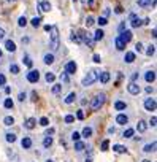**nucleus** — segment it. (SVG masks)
<instances>
[{"label":"nucleus","mask_w":157,"mask_h":162,"mask_svg":"<svg viewBox=\"0 0 157 162\" xmlns=\"http://www.w3.org/2000/svg\"><path fill=\"white\" fill-rule=\"evenodd\" d=\"M49 48H51L52 51H57V50H59V30H57V27H51Z\"/></svg>","instance_id":"nucleus-1"},{"label":"nucleus","mask_w":157,"mask_h":162,"mask_svg":"<svg viewBox=\"0 0 157 162\" xmlns=\"http://www.w3.org/2000/svg\"><path fill=\"white\" fill-rule=\"evenodd\" d=\"M98 75H100V73H98L97 70H91V72L87 73V76L83 80V86H91L92 83H95V81L98 80Z\"/></svg>","instance_id":"nucleus-2"},{"label":"nucleus","mask_w":157,"mask_h":162,"mask_svg":"<svg viewBox=\"0 0 157 162\" xmlns=\"http://www.w3.org/2000/svg\"><path fill=\"white\" fill-rule=\"evenodd\" d=\"M105 103V94H98L94 100H92V103H91V108L94 110V111H97V110H100V107Z\"/></svg>","instance_id":"nucleus-3"},{"label":"nucleus","mask_w":157,"mask_h":162,"mask_svg":"<svg viewBox=\"0 0 157 162\" xmlns=\"http://www.w3.org/2000/svg\"><path fill=\"white\" fill-rule=\"evenodd\" d=\"M38 80H40V72L38 70H30L27 73V81L29 83H37Z\"/></svg>","instance_id":"nucleus-4"},{"label":"nucleus","mask_w":157,"mask_h":162,"mask_svg":"<svg viewBox=\"0 0 157 162\" xmlns=\"http://www.w3.org/2000/svg\"><path fill=\"white\" fill-rule=\"evenodd\" d=\"M127 89H128V92H130V94H133V96H137V94H140V86L133 81V83H130L128 86H127Z\"/></svg>","instance_id":"nucleus-5"},{"label":"nucleus","mask_w":157,"mask_h":162,"mask_svg":"<svg viewBox=\"0 0 157 162\" xmlns=\"http://www.w3.org/2000/svg\"><path fill=\"white\" fill-rule=\"evenodd\" d=\"M132 37H133V34L130 32V30H125V32H121V35H119V38L124 41V43H128L130 40H132Z\"/></svg>","instance_id":"nucleus-6"},{"label":"nucleus","mask_w":157,"mask_h":162,"mask_svg":"<svg viewBox=\"0 0 157 162\" xmlns=\"http://www.w3.org/2000/svg\"><path fill=\"white\" fill-rule=\"evenodd\" d=\"M76 68H78V67H76L75 62H68V64L65 65V73H67V75H73V73L76 72Z\"/></svg>","instance_id":"nucleus-7"},{"label":"nucleus","mask_w":157,"mask_h":162,"mask_svg":"<svg viewBox=\"0 0 157 162\" xmlns=\"http://www.w3.org/2000/svg\"><path fill=\"white\" fill-rule=\"evenodd\" d=\"M144 108L148 111H154L155 110V100L154 99H146L144 100Z\"/></svg>","instance_id":"nucleus-8"},{"label":"nucleus","mask_w":157,"mask_h":162,"mask_svg":"<svg viewBox=\"0 0 157 162\" xmlns=\"http://www.w3.org/2000/svg\"><path fill=\"white\" fill-rule=\"evenodd\" d=\"M130 24H132V27H140L143 22L140 21V18H137V14H130Z\"/></svg>","instance_id":"nucleus-9"},{"label":"nucleus","mask_w":157,"mask_h":162,"mask_svg":"<svg viewBox=\"0 0 157 162\" xmlns=\"http://www.w3.org/2000/svg\"><path fill=\"white\" fill-rule=\"evenodd\" d=\"M21 145H22V148H24V149L32 148V138H30V137H24V138H22V142H21Z\"/></svg>","instance_id":"nucleus-10"},{"label":"nucleus","mask_w":157,"mask_h":162,"mask_svg":"<svg viewBox=\"0 0 157 162\" xmlns=\"http://www.w3.org/2000/svg\"><path fill=\"white\" fill-rule=\"evenodd\" d=\"M35 124H37V119H35V118H29V119H25V123H24L25 129H29V130H32V129L35 127Z\"/></svg>","instance_id":"nucleus-11"},{"label":"nucleus","mask_w":157,"mask_h":162,"mask_svg":"<svg viewBox=\"0 0 157 162\" xmlns=\"http://www.w3.org/2000/svg\"><path fill=\"white\" fill-rule=\"evenodd\" d=\"M38 8H40V11H44V13H46V11L51 10V3H49V2H44V0H43V2L38 3Z\"/></svg>","instance_id":"nucleus-12"},{"label":"nucleus","mask_w":157,"mask_h":162,"mask_svg":"<svg viewBox=\"0 0 157 162\" xmlns=\"http://www.w3.org/2000/svg\"><path fill=\"white\" fill-rule=\"evenodd\" d=\"M98 80H100L103 84H107V83L110 81V73H108V72H102V73L98 75Z\"/></svg>","instance_id":"nucleus-13"},{"label":"nucleus","mask_w":157,"mask_h":162,"mask_svg":"<svg viewBox=\"0 0 157 162\" xmlns=\"http://www.w3.org/2000/svg\"><path fill=\"white\" fill-rule=\"evenodd\" d=\"M5 48H7L10 53H14V51H16V44H14V41L7 40V41H5Z\"/></svg>","instance_id":"nucleus-14"},{"label":"nucleus","mask_w":157,"mask_h":162,"mask_svg":"<svg viewBox=\"0 0 157 162\" xmlns=\"http://www.w3.org/2000/svg\"><path fill=\"white\" fill-rule=\"evenodd\" d=\"M116 123L118 124H127L128 123V118H127V114H118V118H116Z\"/></svg>","instance_id":"nucleus-15"},{"label":"nucleus","mask_w":157,"mask_h":162,"mask_svg":"<svg viewBox=\"0 0 157 162\" xmlns=\"http://www.w3.org/2000/svg\"><path fill=\"white\" fill-rule=\"evenodd\" d=\"M114 43H116V48H118L119 51H124V50H125V43H124V41H122L119 37L114 40Z\"/></svg>","instance_id":"nucleus-16"},{"label":"nucleus","mask_w":157,"mask_h":162,"mask_svg":"<svg viewBox=\"0 0 157 162\" xmlns=\"http://www.w3.org/2000/svg\"><path fill=\"white\" fill-rule=\"evenodd\" d=\"M146 129H148V124H146V121H140L138 124H137V130L138 132H146Z\"/></svg>","instance_id":"nucleus-17"},{"label":"nucleus","mask_w":157,"mask_h":162,"mask_svg":"<svg viewBox=\"0 0 157 162\" xmlns=\"http://www.w3.org/2000/svg\"><path fill=\"white\" fill-rule=\"evenodd\" d=\"M113 151H114V153L122 154V153H127V148H125V146H122V145H113Z\"/></svg>","instance_id":"nucleus-18"},{"label":"nucleus","mask_w":157,"mask_h":162,"mask_svg":"<svg viewBox=\"0 0 157 162\" xmlns=\"http://www.w3.org/2000/svg\"><path fill=\"white\" fill-rule=\"evenodd\" d=\"M51 145H52V137H51V135H46L44 140H43V146H44V148H49Z\"/></svg>","instance_id":"nucleus-19"},{"label":"nucleus","mask_w":157,"mask_h":162,"mask_svg":"<svg viewBox=\"0 0 157 162\" xmlns=\"http://www.w3.org/2000/svg\"><path fill=\"white\" fill-rule=\"evenodd\" d=\"M127 64H132L133 60H135V53H127L125 54V59H124Z\"/></svg>","instance_id":"nucleus-20"},{"label":"nucleus","mask_w":157,"mask_h":162,"mask_svg":"<svg viewBox=\"0 0 157 162\" xmlns=\"http://www.w3.org/2000/svg\"><path fill=\"white\" fill-rule=\"evenodd\" d=\"M154 149H155V142H152V143H149V145H146V146L143 148L144 153H151V151H154Z\"/></svg>","instance_id":"nucleus-21"},{"label":"nucleus","mask_w":157,"mask_h":162,"mask_svg":"<svg viewBox=\"0 0 157 162\" xmlns=\"http://www.w3.org/2000/svg\"><path fill=\"white\" fill-rule=\"evenodd\" d=\"M84 148H86V145H84L83 142H80V140L75 142V149H76V151H83Z\"/></svg>","instance_id":"nucleus-22"},{"label":"nucleus","mask_w":157,"mask_h":162,"mask_svg":"<svg viewBox=\"0 0 157 162\" xmlns=\"http://www.w3.org/2000/svg\"><path fill=\"white\" fill-rule=\"evenodd\" d=\"M52 62H54V54H49V53H48V54L44 56V64L49 65V64H52Z\"/></svg>","instance_id":"nucleus-23"},{"label":"nucleus","mask_w":157,"mask_h":162,"mask_svg":"<svg viewBox=\"0 0 157 162\" xmlns=\"http://www.w3.org/2000/svg\"><path fill=\"white\" fill-rule=\"evenodd\" d=\"M144 78H146V81H148V83H152V81L155 80V73H154V72H148Z\"/></svg>","instance_id":"nucleus-24"},{"label":"nucleus","mask_w":157,"mask_h":162,"mask_svg":"<svg viewBox=\"0 0 157 162\" xmlns=\"http://www.w3.org/2000/svg\"><path fill=\"white\" fill-rule=\"evenodd\" d=\"M125 107H127V105H125V103H124V102H121V100H119V102H116V103H114V108H116V110H118V111H122V110H125Z\"/></svg>","instance_id":"nucleus-25"},{"label":"nucleus","mask_w":157,"mask_h":162,"mask_svg":"<svg viewBox=\"0 0 157 162\" xmlns=\"http://www.w3.org/2000/svg\"><path fill=\"white\" fill-rule=\"evenodd\" d=\"M133 133H135V130H133V129H125V130H124V138H130V137H133Z\"/></svg>","instance_id":"nucleus-26"},{"label":"nucleus","mask_w":157,"mask_h":162,"mask_svg":"<svg viewBox=\"0 0 157 162\" xmlns=\"http://www.w3.org/2000/svg\"><path fill=\"white\" fill-rule=\"evenodd\" d=\"M103 35H105V34H103V30H100V29H98V30L95 32V35H94V40H95V41H100V40L103 38Z\"/></svg>","instance_id":"nucleus-27"},{"label":"nucleus","mask_w":157,"mask_h":162,"mask_svg":"<svg viewBox=\"0 0 157 162\" xmlns=\"http://www.w3.org/2000/svg\"><path fill=\"white\" fill-rule=\"evenodd\" d=\"M3 124H5V126H13V124H14V118H13V116H7V118L3 119Z\"/></svg>","instance_id":"nucleus-28"},{"label":"nucleus","mask_w":157,"mask_h":162,"mask_svg":"<svg viewBox=\"0 0 157 162\" xmlns=\"http://www.w3.org/2000/svg\"><path fill=\"white\" fill-rule=\"evenodd\" d=\"M75 99H76L75 92H71V94H68V96H67V99H65V103H73V102H75Z\"/></svg>","instance_id":"nucleus-29"},{"label":"nucleus","mask_w":157,"mask_h":162,"mask_svg":"<svg viewBox=\"0 0 157 162\" xmlns=\"http://www.w3.org/2000/svg\"><path fill=\"white\" fill-rule=\"evenodd\" d=\"M5 137H7V142H8V143H14V142H16V135H14V133H7Z\"/></svg>","instance_id":"nucleus-30"},{"label":"nucleus","mask_w":157,"mask_h":162,"mask_svg":"<svg viewBox=\"0 0 157 162\" xmlns=\"http://www.w3.org/2000/svg\"><path fill=\"white\" fill-rule=\"evenodd\" d=\"M83 137H92V129L86 126V127L83 129Z\"/></svg>","instance_id":"nucleus-31"},{"label":"nucleus","mask_w":157,"mask_h":162,"mask_svg":"<svg viewBox=\"0 0 157 162\" xmlns=\"http://www.w3.org/2000/svg\"><path fill=\"white\" fill-rule=\"evenodd\" d=\"M30 22H32V26H34V27L37 29V27H38L40 24H41V18H34V19H32Z\"/></svg>","instance_id":"nucleus-32"},{"label":"nucleus","mask_w":157,"mask_h":162,"mask_svg":"<svg viewBox=\"0 0 157 162\" xmlns=\"http://www.w3.org/2000/svg\"><path fill=\"white\" fill-rule=\"evenodd\" d=\"M10 72H11L13 75H16V73H19V67H18L16 64H11V65H10Z\"/></svg>","instance_id":"nucleus-33"},{"label":"nucleus","mask_w":157,"mask_h":162,"mask_svg":"<svg viewBox=\"0 0 157 162\" xmlns=\"http://www.w3.org/2000/svg\"><path fill=\"white\" fill-rule=\"evenodd\" d=\"M60 91H62V84H54L52 86V94H59Z\"/></svg>","instance_id":"nucleus-34"},{"label":"nucleus","mask_w":157,"mask_h":162,"mask_svg":"<svg viewBox=\"0 0 157 162\" xmlns=\"http://www.w3.org/2000/svg\"><path fill=\"white\" fill-rule=\"evenodd\" d=\"M110 148V140H103L102 142V151H108Z\"/></svg>","instance_id":"nucleus-35"},{"label":"nucleus","mask_w":157,"mask_h":162,"mask_svg":"<svg viewBox=\"0 0 157 162\" xmlns=\"http://www.w3.org/2000/svg\"><path fill=\"white\" fill-rule=\"evenodd\" d=\"M3 105H5V108H8V110H10V108H13V105H14V103H13V100H11V99H5V103H3Z\"/></svg>","instance_id":"nucleus-36"},{"label":"nucleus","mask_w":157,"mask_h":162,"mask_svg":"<svg viewBox=\"0 0 157 162\" xmlns=\"http://www.w3.org/2000/svg\"><path fill=\"white\" fill-rule=\"evenodd\" d=\"M18 24H19V27H24L25 24H27V19H25L24 16H22V18H19V21H18Z\"/></svg>","instance_id":"nucleus-37"},{"label":"nucleus","mask_w":157,"mask_h":162,"mask_svg":"<svg viewBox=\"0 0 157 162\" xmlns=\"http://www.w3.org/2000/svg\"><path fill=\"white\" fill-rule=\"evenodd\" d=\"M44 78H46V81H48V83H52V81L56 80V76L52 75V73H46V76H44Z\"/></svg>","instance_id":"nucleus-38"},{"label":"nucleus","mask_w":157,"mask_h":162,"mask_svg":"<svg viewBox=\"0 0 157 162\" xmlns=\"http://www.w3.org/2000/svg\"><path fill=\"white\" fill-rule=\"evenodd\" d=\"M94 24H95V22H94V18H92V16H89V18L86 19V26H87V27H91V26H94Z\"/></svg>","instance_id":"nucleus-39"},{"label":"nucleus","mask_w":157,"mask_h":162,"mask_svg":"<svg viewBox=\"0 0 157 162\" xmlns=\"http://www.w3.org/2000/svg\"><path fill=\"white\" fill-rule=\"evenodd\" d=\"M24 64L27 65V67H32V59L29 56H24Z\"/></svg>","instance_id":"nucleus-40"},{"label":"nucleus","mask_w":157,"mask_h":162,"mask_svg":"<svg viewBox=\"0 0 157 162\" xmlns=\"http://www.w3.org/2000/svg\"><path fill=\"white\" fill-rule=\"evenodd\" d=\"M80 138H81V135L78 133V132H73V133H71V140H73V142H78Z\"/></svg>","instance_id":"nucleus-41"},{"label":"nucleus","mask_w":157,"mask_h":162,"mask_svg":"<svg viewBox=\"0 0 157 162\" xmlns=\"http://www.w3.org/2000/svg\"><path fill=\"white\" fill-rule=\"evenodd\" d=\"M154 48H155V46H154V44H151L149 48L146 50V54H148V56H152V54H154V51H155Z\"/></svg>","instance_id":"nucleus-42"},{"label":"nucleus","mask_w":157,"mask_h":162,"mask_svg":"<svg viewBox=\"0 0 157 162\" xmlns=\"http://www.w3.org/2000/svg\"><path fill=\"white\" fill-rule=\"evenodd\" d=\"M75 121V116H73V114H67V116H65V123H73Z\"/></svg>","instance_id":"nucleus-43"},{"label":"nucleus","mask_w":157,"mask_h":162,"mask_svg":"<svg viewBox=\"0 0 157 162\" xmlns=\"http://www.w3.org/2000/svg\"><path fill=\"white\" fill-rule=\"evenodd\" d=\"M151 3V0H138V5L140 7H146V5H149Z\"/></svg>","instance_id":"nucleus-44"},{"label":"nucleus","mask_w":157,"mask_h":162,"mask_svg":"<svg viewBox=\"0 0 157 162\" xmlns=\"http://www.w3.org/2000/svg\"><path fill=\"white\" fill-rule=\"evenodd\" d=\"M98 24H100V26H107V24H108V19H107V18H100V19H98Z\"/></svg>","instance_id":"nucleus-45"},{"label":"nucleus","mask_w":157,"mask_h":162,"mask_svg":"<svg viewBox=\"0 0 157 162\" xmlns=\"http://www.w3.org/2000/svg\"><path fill=\"white\" fill-rule=\"evenodd\" d=\"M60 81L67 84V83H68V75H67V73H62V75H60Z\"/></svg>","instance_id":"nucleus-46"},{"label":"nucleus","mask_w":157,"mask_h":162,"mask_svg":"<svg viewBox=\"0 0 157 162\" xmlns=\"http://www.w3.org/2000/svg\"><path fill=\"white\" fill-rule=\"evenodd\" d=\"M40 124H41L43 127H48V124H49V121H48V118H41V119H40Z\"/></svg>","instance_id":"nucleus-47"},{"label":"nucleus","mask_w":157,"mask_h":162,"mask_svg":"<svg viewBox=\"0 0 157 162\" xmlns=\"http://www.w3.org/2000/svg\"><path fill=\"white\" fill-rule=\"evenodd\" d=\"M135 51H137V53H141V51H143V44H141V43H137V44H135Z\"/></svg>","instance_id":"nucleus-48"},{"label":"nucleus","mask_w":157,"mask_h":162,"mask_svg":"<svg viewBox=\"0 0 157 162\" xmlns=\"http://www.w3.org/2000/svg\"><path fill=\"white\" fill-rule=\"evenodd\" d=\"M76 118H78V119H84V113H83V110H80V111L76 113Z\"/></svg>","instance_id":"nucleus-49"},{"label":"nucleus","mask_w":157,"mask_h":162,"mask_svg":"<svg viewBox=\"0 0 157 162\" xmlns=\"http://www.w3.org/2000/svg\"><path fill=\"white\" fill-rule=\"evenodd\" d=\"M155 123H157V118H155V116H152V118H151V121H149V124L154 127V126H155Z\"/></svg>","instance_id":"nucleus-50"},{"label":"nucleus","mask_w":157,"mask_h":162,"mask_svg":"<svg viewBox=\"0 0 157 162\" xmlns=\"http://www.w3.org/2000/svg\"><path fill=\"white\" fill-rule=\"evenodd\" d=\"M5 81H7V80H5V76H3L2 73H0V86H3V84H5Z\"/></svg>","instance_id":"nucleus-51"},{"label":"nucleus","mask_w":157,"mask_h":162,"mask_svg":"<svg viewBox=\"0 0 157 162\" xmlns=\"http://www.w3.org/2000/svg\"><path fill=\"white\" fill-rule=\"evenodd\" d=\"M100 60H102V59H100V56H98V54H94V62L100 64Z\"/></svg>","instance_id":"nucleus-52"},{"label":"nucleus","mask_w":157,"mask_h":162,"mask_svg":"<svg viewBox=\"0 0 157 162\" xmlns=\"http://www.w3.org/2000/svg\"><path fill=\"white\" fill-rule=\"evenodd\" d=\"M114 11H116V13H118V14H121V13H122V11H124V10H122V7H118V8H116V10H114Z\"/></svg>","instance_id":"nucleus-53"},{"label":"nucleus","mask_w":157,"mask_h":162,"mask_svg":"<svg viewBox=\"0 0 157 162\" xmlns=\"http://www.w3.org/2000/svg\"><path fill=\"white\" fill-rule=\"evenodd\" d=\"M52 133H54V129H48L46 130V135H52Z\"/></svg>","instance_id":"nucleus-54"},{"label":"nucleus","mask_w":157,"mask_h":162,"mask_svg":"<svg viewBox=\"0 0 157 162\" xmlns=\"http://www.w3.org/2000/svg\"><path fill=\"white\" fill-rule=\"evenodd\" d=\"M124 29H125V22H122V24L119 26V30H121V32H124Z\"/></svg>","instance_id":"nucleus-55"},{"label":"nucleus","mask_w":157,"mask_h":162,"mask_svg":"<svg viewBox=\"0 0 157 162\" xmlns=\"http://www.w3.org/2000/svg\"><path fill=\"white\" fill-rule=\"evenodd\" d=\"M3 37H5V30L0 29V38H3Z\"/></svg>","instance_id":"nucleus-56"},{"label":"nucleus","mask_w":157,"mask_h":162,"mask_svg":"<svg viewBox=\"0 0 157 162\" xmlns=\"http://www.w3.org/2000/svg\"><path fill=\"white\" fill-rule=\"evenodd\" d=\"M132 80L135 81V80H138V73H133V76H132Z\"/></svg>","instance_id":"nucleus-57"},{"label":"nucleus","mask_w":157,"mask_h":162,"mask_svg":"<svg viewBox=\"0 0 157 162\" xmlns=\"http://www.w3.org/2000/svg\"><path fill=\"white\" fill-rule=\"evenodd\" d=\"M86 162H92V159H86Z\"/></svg>","instance_id":"nucleus-58"},{"label":"nucleus","mask_w":157,"mask_h":162,"mask_svg":"<svg viewBox=\"0 0 157 162\" xmlns=\"http://www.w3.org/2000/svg\"><path fill=\"white\" fill-rule=\"evenodd\" d=\"M46 162H54V160H49V159H48V160H46Z\"/></svg>","instance_id":"nucleus-59"},{"label":"nucleus","mask_w":157,"mask_h":162,"mask_svg":"<svg viewBox=\"0 0 157 162\" xmlns=\"http://www.w3.org/2000/svg\"><path fill=\"white\" fill-rule=\"evenodd\" d=\"M143 162H151V160H148V159H146V160H143Z\"/></svg>","instance_id":"nucleus-60"},{"label":"nucleus","mask_w":157,"mask_h":162,"mask_svg":"<svg viewBox=\"0 0 157 162\" xmlns=\"http://www.w3.org/2000/svg\"><path fill=\"white\" fill-rule=\"evenodd\" d=\"M0 56H2V50H0Z\"/></svg>","instance_id":"nucleus-61"},{"label":"nucleus","mask_w":157,"mask_h":162,"mask_svg":"<svg viewBox=\"0 0 157 162\" xmlns=\"http://www.w3.org/2000/svg\"><path fill=\"white\" fill-rule=\"evenodd\" d=\"M10 2H14V0H10Z\"/></svg>","instance_id":"nucleus-62"},{"label":"nucleus","mask_w":157,"mask_h":162,"mask_svg":"<svg viewBox=\"0 0 157 162\" xmlns=\"http://www.w3.org/2000/svg\"><path fill=\"white\" fill-rule=\"evenodd\" d=\"M73 2H76V0H73Z\"/></svg>","instance_id":"nucleus-63"}]
</instances>
